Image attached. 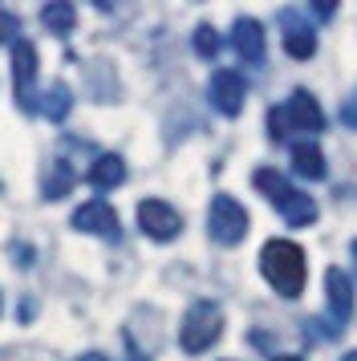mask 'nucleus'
<instances>
[{
  "label": "nucleus",
  "instance_id": "21",
  "mask_svg": "<svg viewBox=\"0 0 357 361\" xmlns=\"http://www.w3.org/2000/svg\"><path fill=\"white\" fill-rule=\"evenodd\" d=\"M16 33V20L13 17H4V13H0V41H8V37Z\"/></svg>",
  "mask_w": 357,
  "mask_h": 361
},
{
  "label": "nucleus",
  "instance_id": "14",
  "mask_svg": "<svg viewBox=\"0 0 357 361\" xmlns=\"http://www.w3.org/2000/svg\"><path fill=\"white\" fill-rule=\"evenodd\" d=\"M122 179H126L122 154H102L97 163H90V183H94L97 191H110V187H118Z\"/></svg>",
  "mask_w": 357,
  "mask_h": 361
},
{
  "label": "nucleus",
  "instance_id": "5",
  "mask_svg": "<svg viewBox=\"0 0 357 361\" xmlns=\"http://www.w3.org/2000/svg\"><path fill=\"white\" fill-rule=\"evenodd\" d=\"M207 228H211L215 244H224V247L240 244L243 235H248V212H243V203H236L231 195H215L211 199Z\"/></svg>",
  "mask_w": 357,
  "mask_h": 361
},
{
  "label": "nucleus",
  "instance_id": "15",
  "mask_svg": "<svg viewBox=\"0 0 357 361\" xmlns=\"http://www.w3.org/2000/svg\"><path fill=\"white\" fill-rule=\"evenodd\" d=\"M292 166H296V175H305V179H325V154L317 142H296L292 147Z\"/></svg>",
  "mask_w": 357,
  "mask_h": 361
},
{
  "label": "nucleus",
  "instance_id": "6",
  "mask_svg": "<svg viewBox=\"0 0 357 361\" xmlns=\"http://www.w3.org/2000/svg\"><path fill=\"white\" fill-rule=\"evenodd\" d=\"M138 228H143L150 240L167 244V240H175L178 231H183V219H178V212L171 203H162V199H143V203H138Z\"/></svg>",
  "mask_w": 357,
  "mask_h": 361
},
{
  "label": "nucleus",
  "instance_id": "13",
  "mask_svg": "<svg viewBox=\"0 0 357 361\" xmlns=\"http://www.w3.org/2000/svg\"><path fill=\"white\" fill-rule=\"evenodd\" d=\"M37 110L49 118V122H65L69 118V110H73V94H69V85H49V90H41V102H37Z\"/></svg>",
  "mask_w": 357,
  "mask_h": 361
},
{
  "label": "nucleus",
  "instance_id": "8",
  "mask_svg": "<svg viewBox=\"0 0 357 361\" xmlns=\"http://www.w3.org/2000/svg\"><path fill=\"white\" fill-rule=\"evenodd\" d=\"M73 228L78 231H90V235H102V240H118L122 228H118V215L106 199H90V203H81L78 212H73Z\"/></svg>",
  "mask_w": 357,
  "mask_h": 361
},
{
  "label": "nucleus",
  "instance_id": "24",
  "mask_svg": "<svg viewBox=\"0 0 357 361\" xmlns=\"http://www.w3.org/2000/svg\"><path fill=\"white\" fill-rule=\"evenodd\" d=\"M272 361H305V357H296V353H280V357H272Z\"/></svg>",
  "mask_w": 357,
  "mask_h": 361
},
{
  "label": "nucleus",
  "instance_id": "16",
  "mask_svg": "<svg viewBox=\"0 0 357 361\" xmlns=\"http://www.w3.org/2000/svg\"><path fill=\"white\" fill-rule=\"evenodd\" d=\"M41 20H45V29L49 33H73V25H78V13H73V4H65V0H57V4H45L41 8Z\"/></svg>",
  "mask_w": 357,
  "mask_h": 361
},
{
  "label": "nucleus",
  "instance_id": "17",
  "mask_svg": "<svg viewBox=\"0 0 357 361\" xmlns=\"http://www.w3.org/2000/svg\"><path fill=\"white\" fill-rule=\"evenodd\" d=\"M69 187H73V171H69V163H65V159H57V166L45 175V199L69 195Z\"/></svg>",
  "mask_w": 357,
  "mask_h": 361
},
{
  "label": "nucleus",
  "instance_id": "19",
  "mask_svg": "<svg viewBox=\"0 0 357 361\" xmlns=\"http://www.w3.org/2000/svg\"><path fill=\"white\" fill-rule=\"evenodd\" d=\"M341 122H345L349 130H357V90L345 98V106H341Z\"/></svg>",
  "mask_w": 357,
  "mask_h": 361
},
{
  "label": "nucleus",
  "instance_id": "3",
  "mask_svg": "<svg viewBox=\"0 0 357 361\" xmlns=\"http://www.w3.org/2000/svg\"><path fill=\"white\" fill-rule=\"evenodd\" d=\"M224 333V312L215 300H195L187 317H183V329H178V345L187 353H207L211 345L219 341Z\"/></svg>",
  "mask_w": 357,
  "mask_h": 361
},
{
  "label": "nucleus",
  "instance_id": "23",
  "mask_svg": "<svg viewBox=\"0 0 357 361\" xmlns=\"http://www.w3.org/2000/svg\"><path fill=\"white\" fill-rule=\"evenodd\" d=\"M78 361H110V357H102V353H85V357H78Z\"/></svg>",
  "mask_w": 357,
  "mask_h": 361
},
{
  "label": "nucleus",
  "instance_id": "7",
  "mask_svg": "<svg viewBox=\"0 0 357 361\" xmlns=\"http://www.w3.org/2000/svg\"><path fill=\"white\" fill-rule=\"evenodd\" d=\"M325 305H329V321H333V337H337L345 321L353 317V280L345 276L341 268L325 272Z\"/></svg>",
  "mask_w": 357,
  "mask_h": 361
},
{
  "label": "nucleus",
  "instance_id": "20",
  "mask_svg": "<svg viewBox=\"0 0 357 361\" xmlns=\"http://www.w3.org/2000/svg\"><path fill=\"white\" fill-rule=\"evenodd\" d=\"M268 126H272V138L280 142V138L289 134V122H284V110H272V114H268Z\"/></svg>",
  "mask_w": 357,
  "mask_h": 361
},
{
  "label": "nucleus",
  "instance_id": "10",
  "mask_svg": "<svg viewBox=\"0 0 357 361\" xmlns=\"http://www.w3.org/2000/svg\"><path fill=\"white\" fill-rule=\"evenodd\" d=\"M284 122L289 130H305V134H321L325 130V110L317 106V98L308 90H296L284 106Z\"/></svg>",
  "mask_w": 357,
  "mask_h": 361
},
{
  "label": "nucleus",
  "instance_id": "22",
  "mask_svg": "<svg viewBox=\"0 0 357 361\" xmlns=\"http://www.w3.org/2000/svg\"><path fill=\"white\" fill-rule=\"evenodd\" d=\"M313 13H317V17H325V20H329V17H333V13H337V4H325V0H321V4H313Z\"/></svg>",
  "mask_w": 357,
  "mask_h": 361
},
{
  "label": "nucleus",
  "instance_id": "25",
  "mask_svg": "<svg viewBox=\"0 0 357 361\" xmlns=\"http://www.w3.org/2000/svg\"><path fill=\"white\" fill-rule=\"evenodd\" d=\"M341 361H357V349H349V353H345V357H341Z\"/></svg>",
  "mask_w": 357,
  "mask_h": 361
},
{
  "label": "nucleus",
  "instance_id": "4",
  "mask_svg": "<svg viewBox=\"0 0 357 361\" xmlns=\"http://www.w3.org/2000/svg\"><path fill=\"white\" fill-rule=\"evenodd\" d=\"M13 90H16V106L25 114H37V102H41V90H37V49L29 41H13Z\"/></svg>",
  "mask_w": 357,
  "mask_h": 361
},
{
  "label": "nucleus",
  "instance_id": "1",
  "mask_svg": "<svg viewBox=\"0 0 357 361\" xmlns=\"http://www.w3.org/2000/svg\"><path fill=\"white\" fill-rule=\"evenodd\" d=\"M260 272L268 276L280 296H301L305 293V252L292 244V240H268V244L260 247Z\"/></svg>",
  "mask_w": 357,
  "mask_h": 361
},
{
  "label": "nucleus",
  "instance_id": "9",
  "mask_svg": "<svg viewBox=\"0 0 357 361\" xmlns=\"http://www.w3.org/2000/svg\"><path fill=\"white\" fill-rule=\"evenodd\" d=\"M243 98H248V85H243L240 73H231V69H219L215 78H211V106L219 110V114L236 118L243 110Z\"/></svg>",
  "mask_w": 357,
  "mask_h": 361
},
{
  "label": "nucleus",
  "instance_id": "18",
  "mask_svg": "<svg viewBox=\"0 0 357 361\" xmlns=\"http://www.w3.org/2000/svg\"><path fill=\"white\" fill-rule=\"evenodd\" d=\"M195 53H199V57H215V53H219V37H215L211 25H199V29H195Z\"/></svg>",
  "mask_w": 357,
  "mask_h": 361
},
{
  "label": "nucleus",
  "instance_id": "12",
  "mask_svg": "<svg viewBox=\"0 0 357 361\" xmlns=\"http://www.w3.org/2000/svg\"><path fill=\"white\" fill-rule=\"evenodd\" d=\"M280 20H284V49H289V57L308 61V57L317 53V33H313V29H308V25L296 17L292 8H284V13H280Z\"/></svg>",
  "mask_w": 357,
  "mask_h": 361
},
{
  "label": "nucleus",
  "instance_id": "2",
  "mask_svg": "<svg viewBox=\"0 0 357 361\" xmlns=\"http://www.w3.org/2000/svg\"><path fill=\"white\" fill-rule=\"evenodd\" d=\"M252 183H256L260 191L268 195V203H272L276 212L289 219L292 228H308V224H317V203L305 195V191H292V183L280 175V171H272V166H260L256 175H252Z\"/></svg>",
  "mask_w": 357,
  "mask_h": 361
},
{
  "label": "nucleus",
  "instance_id": "11",
  "mask_svg": "<svg viewBox=\"0 0 357 361\" xmlns=\"http://www.w3.org/2000/svg\"><path fill=\"white\" fill-rule=\"evenodd\" d=\"M231 45H236V53L248 66H260L264 61V25L252 17H240L231 25Z\"/></svg>",
  "mask_w": 357,
  "mask_h": 361
}]
</instances>
